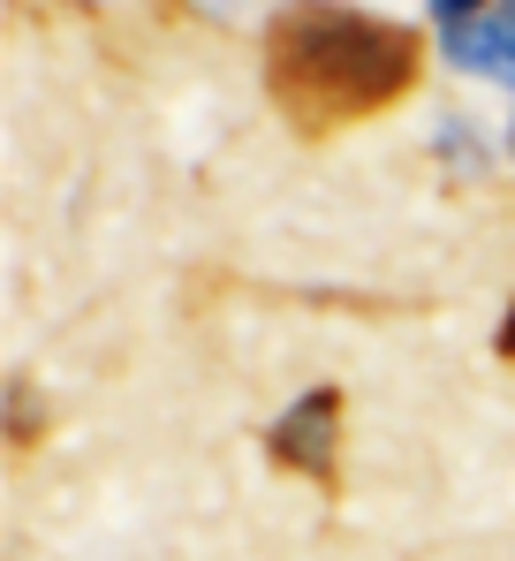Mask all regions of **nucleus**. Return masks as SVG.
Here are the masks:
<instances>
[{"mask_svg": "<svg viewBox=\"0 0 515 561\" xmlns=\"http://www.w3.org/2000/svg\"><path fill=\"white\" fill-rule=\"evenodd\" d=\"M501 15H515V0H501Z\"/></svg>", "mask_w": 515, "mask_h": 561, "instance_id": "obj_6", "label": "nucleus"}, {"mask_svg": "<svg viewBox=\"0 0 515 561\" xmlns=\"http://www.w3.org/2000/svg\"><path fill=\"white\" fill-rule=\"evenodd\" d=\"M493 84H508V92H515V15H508V31H501V61H493Z\"/></svg>", "mask_w": 515, "mask_h": 561, "instance_id": "obj_4", "label": "nucleus"}, {"mask_svg": "<svg viewBox=\"0 0 515 561\" xmlns=\"http://www.w3.org/2000/svg\"><path fill=\"white\" fill-rule=\"evenodd\" d=\"M501 350H515V311H508V327H501Z\"/></svg>", "mask_w": 515, "mask_h": 561, "instance_id": "obj_5", "label": "nucleus"}, {"mask_svg": "<svg viewBox=\"0 0 515 561\" xmlns=\"http://www.w3.org/2000/svg\"><path fill=\"white\" fill-rule=\"evenodd\" d=\"M288 61V84H327V99L379 106L394 84H410V38L356 23V15H296L288 46H273V69Z\"/></svg>", "mask_w": 515, "mask_h": 561, "instance_id": "obj_1", "label": "nucleus"}, {"mask_svg": "<svg viewBox=\"0 0 515 561\" xmlns=\"http://www.w3.org/2000/svg\"><path fill=\"white\" fill-rule=\"evenodd\" d=\"M334 425H342V402H334L327 387H311L304 402L281 410V425H273V456H281L288 470L327 478V470H334Z\"/></svg>", "mask_w": 515, "mask_h": 561, "instance_id": "obj_2", "label": "nucleus"}, {"mask_svg": "<svg viewBox=\"0 0 515 561\" xmlns=\"http://www.w3.org/2000/svg\"><path fill=\"white\" fill-rule=\"evenodd\" d=\"M508 152H515V122H508Z\"/></svg>", "mask_w": 515, "mask_h": 561, "instance_id": "obj_7", "label": "nucleus"}, {"mask_svg": "<svg viewBox=\"0 0 515 561\" xmlns=\"http://www.w3.org/2000/svg\"><path fill=\"white\" fill-rule=\"evenodd\" d=\"M425 15L439 31H462V23H478L485 15V0H425Z\"/></svg>", "mask_w": 515, "mask_h": 561, "instance_id": "obj_3", "label": "nucleus"}]
</instances>
